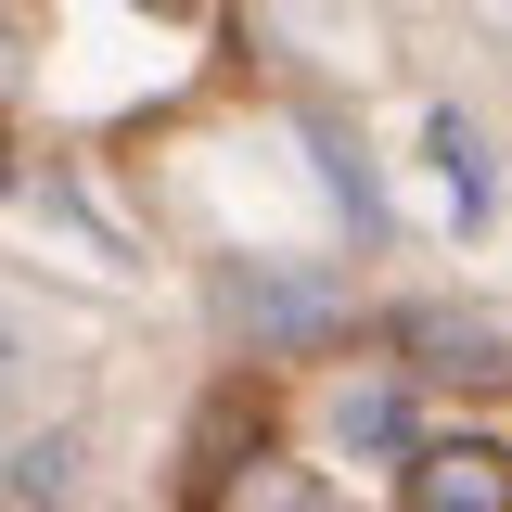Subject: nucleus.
Masks as SVG:
<instances>
[{
	"label": "nucleus",
	"instance_id": "1",
	"mask_svg": "<svg viewBox=\"0 0 512 512\" xmlns=\"http://www.w3.org/2000/svg\"><path fill=\"white\" fill-rule=\"evenodd\" d=\"M410 512H512V448H487V436L410 448Z\"/></svg>",
	"mask_w": 512,
	"mask_h": 512
},
{
	"label": "nucleus",
	"instance_id": "2",
	"mask_svg": "<svg viewBox=\"0 0 512 512\" xmlns=\"http://www.w3.org/2000/svg\"><path fill=\"white\" fill-rule=\"evenodd\" d=\"M231 308H244L256 333H282V346H308V333L346 320V295H320V282H231Z\"/></svg>",
	"mask_w": 512,
	"mask_h": 512
},
{
	"label": "nucleus",
	"instance_id": "3",
	"mask_svg": "<svg viewBox=\"0 0 512 512\" xmlns=\"http://www.w3.org/2000/svg\"><path fill=\"white\" fill-rule=\"evenodd\" d=\"M231 512H308V487H295V474H244V487H231Z\"/></svg>",
	"mask_w": 512,
	"mask_h": 512
},
{
	"label": "nucleus",
	"instance_id": "4",
	"mask_svg": "<svg viewBox=\"0 0 512 512\" xmlns=\"http://www.w3.org/2000/svg\"><path fill=\"white\" fill-rule=\"evenodd\" d=\"M64 474H77V461H64V448H52V436H39V448H26V461H13V487H26V500H52Z\"/></svg>",
	"mask_w": 512,
	"mask_h": 512
},
{
	"label": "nucleus",
	"instance_id": "5",
	"mask_svg": "<svg viewBox=\"0 0 512 512\" xmlns=\"http://www.w3.org/2000/svg\"><path fill=\"white\" fill-rule=\"evenodd\" d=\"M0 90H13V13H0Z\"/></svg>",
	"mask_w": 512,
	"mask_h": 512
},
{
	"label": "nucleus",
	"instance_id": "6",
	"mask_svg": "<svg viewBox=\"0 0 512 512\" xmlns=\"http://www.w3.org/2000/svg\"><path fill=\"white\" fill-rule=\"evenodd\" d=\"M154 13H192V0H154Z\"/></svg>",
	"mask_w": 512,
	"mask_h": 512
},
{
	"label": "nucleus",
	"instance_id": "7",
	"mask_svg": "<svg viewBox=\"0 0 512 512\" xmlns=\"http://www.w3.org/2000/svg\"><path fill=\"white\" fill-rule=\"evenodd\" d=\"M0 359H13V333H0Z\"/></svg>",
	"mask_w": 512,
	"mask_h": 512
}]
</instances>
